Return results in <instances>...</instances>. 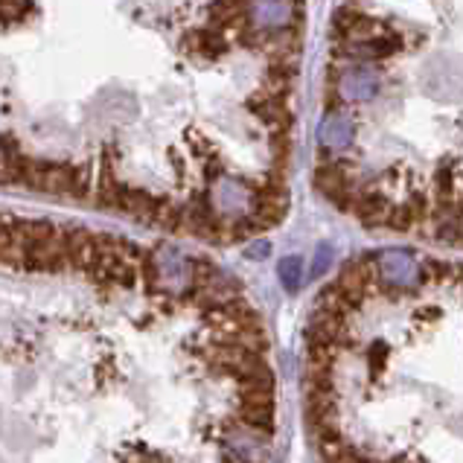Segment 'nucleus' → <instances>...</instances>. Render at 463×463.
I'll use <instances>...</instances> for the list:
<instances>
[{"label":"nucleus","mask_w":463,"mask_h":463,"mask_svg":"<svg viewBox=\"0 0 463 463\" xmlns=\"http://www.w3.org/2000/svg\"><path fill=\"white\" fill-rule=\"evenodd\" d=\"M355 137V123L350 114L344 111H329L321 126H317V140L329 152H344Z\"/></svg>","instance_id":"obj_8"},{"label":"nucleus","mask_w":463,"mask_h":463,"mask_svg":"<svg viewBox=\"0 0 463 463\" xmlns=\"http://www.w3.org/2000/svg\"><path fill=\"white\" fill-rule=\"evenodd\" d=\"M329 262H333V248H329V245H317V254H315V266H312V274H315V277H321V274L329 269Z\"/></svg>","instance_id":"obj_15"},{"label":"nucleus","mask_w":463,"mask_h":463,"mask_svg":"<svg viewBox=\"0 0 463 463\" xmlns=\"http://www.w3.org/2000/svg\"><path fill=\"white\" fill-rule=\"evenodd\" d=\"M149 224H155V228H161V231H172V233L184 231V207L169 202V198H157L155 216Z\"/></svg>","instance_id":"obj_11"},{"label":"nucleus","mask_w":463,"mask_h":463,"mask_svg":"<svg viewBox=\"0 0 463 463\" xmlns=\"http://www.w3.org/2000/svg\"><path fill=\"white\" fill-rule=\"evenodd\" d=\"M288 213V193L286 190H257L254 207H250V219L257 222L260 231L277 228Z\"/></svg>","instance_id":"obj_7"},{"label":"nucleus","mask_w":463,"mask_h":463,"mask_svg":"<svg viewBox=\"0 0 463 463\" xmlns=\"http://www.w3.org/2000/svg\"><path fill=\"white\" fill-rule=\"evenodd\" d=\"M315 187H317V193L326 195L329 202L341 210H353L355 198H359V193H353V184L347 178V172L333 161H326L315 169Z\"/></svg>","instance_id":"obj_4"},{"label":"nucleus","mask_w":463,"mask_h":463,"mask_svg":"<svg viewBox=\"0 0 463 463\" xmlns=\"http://www.w3.org/2000/svg\"><path fill=\"white\" fill-rule=\"evenodd\" d=\"M257 190L250 187L245 178H233V175H219L210 187V202L219 210L224 219H240L248 216L250 207H254Z\"/></svg>","instance_id":"obj_3"},{"label":"nucleus","mask_w":463,"mask_h":463,"mask_svg":"<svg viewBox=\"0 0 463 463\" xmlns=\"http://www.w3.org/2000/svg\"><path fill=\"white\" fill-rule=\"evenodd\" d=\"M359 15H362V12H355V9H347V6H341L338 12H335V18H333V26H335V33L344 38V35H347V30H350V26L355 24V21H359Z\"/></svg>","instance_id":"obj_14"},{"label":"nucleus","mask_w":463,"mask_h":463,"mask_svg":"<svg viewBox=\"0 0 463 463\" xmlns=\"http://www.w3.org/2000/svg\"><path fill=\"white\" fill-rule=\"evenodd\" d=\"M382 79L373 68H350L338 79V99L341 102H370L379 94Z\"/></svg>","instance_id":"obj_6"},{"label":"nucleus","mask_w":463,"mask_h":463,"mask_svg":"<svg viewBox=\"0 0 463 463\" xmlns=\"http://www.w3.org/2000/svg\"><path fill=\"white\" fill-rule=\"evenodd\" d=\"M295 0H248L245 18L254 30H286L295 18Z\"/></svg>","instance_id":"obj_5"},{"label":"nucleus","mask_w":463,"mask_h":463,"mask_svg":"<svg viewBox=\"0 0 463 463\" xmlns=\"http://www.w3.org/2000/svg\"><path fill=\"white\" fill-rule=\"evenodd\" d=\"M303 426L317 463H463V362H408L388 335L315 303Z\"/></svg>","instance_id":"obj_1"},{"label":"nucleus","mask_w":463,"mask_h":463,"mask_svg":"<svg viewBox=\"0 0 463 463\" xmlns=\"http://www.w3.org/2000/svg\"><path fill=\"white\" fill-rule=\"evenodd\" d=\"M21 166H24V155L0 149V184L21 181Z\"/></svg>","instance_id":"obj_12"},{"label":"nucleus","mask_w":463,"mask_h":463,"mask_svg":"<svg viewBox=\"0 0 463 463\" xmlns=\"http://www.w3.org/2000/svg\"><path fill=\"white\" fill-rule=\"evenodd\" d=\"M280 280H283V286L288 288V292H295V288L300 286V280H303V260L300 257H283L280 260Z\"/></svg>","instance_id":"obj_13"},{"label":"nucleus","mask_w":463,"mask_h":463,"mask_svg":"<svg viewBox=\"0 0 463 463\" xmlns=\"http://www.w3.org/2000/svg\"><path fill=\"white\" fill-rule=\"evenodd\" d=\"M155 207H157V198L146 190H135V187H126L123 198H120V210L128 216H135L140 222H152L155 216Z\"/></svg>","instance_id":"obj_10"},{"label":"nucleus","mask_w":463,"mask_h":463,"mask_svg":"<svg viewBox=\"0 0 463 463\" xmlns=\"http://www.w3.org/2000/svg\"><path fill=\"white\" fill-rule=\"evenodd\" d=\"M21 184H26V187H33L38 193H50V195H85L88 193V172L76 169L71 164L30 161V157H24Z\"/></svg>","instance_id":"obj_2"},{"label":"nucleus","mask_w":463,"mask_h":463,"mask_svg":"<svg viewBox=\"0 0 463 463\" xmlns=\"http://www.w3.org/2000/svg\"><path fill=\"white\" fill-rule=\"evenodd\" d=\"M269 254H271V245L266 240H260V242H254V245L248 248V257L250 260H266Z\"/></svg>","instance_id":"obj_16"},{"label":"nucleus","mask_w":463,"mask_h":463,"mask_svg":"<svg viewBox=\"0 0 463 463\" xmlns=\"http://www.w3.org/2000/svg\"><path fill=\"white\" fill-rule=\"evenodd\" d=\"M353 213L359 216L364 228H388V219L393 213V204L385 193H359L353 204Z\"/></svg>","instance_id":"obj_9"}]
</instances>
